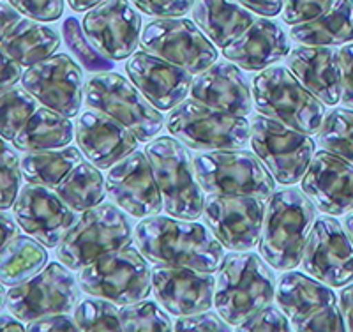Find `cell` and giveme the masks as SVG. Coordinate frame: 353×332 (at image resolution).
<instances>
[{"label": "cell", "instance_id": "6da1fadb", "mask_svg": "<svg viewBox=\"0 0 353 332\" xmlns=\"http://www.w3.org/2000/svg\"><path fill=\"white\" fill-rule=\"evenodd\" d=\"M134 242L154 265L217 273L225 258V246L207 224L194 219L159 214L143 217L134 226Z\"/></svg>", "mask_w": 353, "mask_h": 332}, {"label": "cell", "instance_id": "7a4b0ae2", "mask_svg": "<svg viewBox=\"0 0 353 332\" xmlns=\"http://www.w3.org/2000/svg\"><path fill=\"white\" fill-rule=\"evenodd\" d=\"M316 219V205L302 188L276 189L267 198L258 248L276 271L301 265L309 230Z\"/></svg>", "mask_w": 353, "mask_h": 332}, {"label": "cell", "instance_id": "3957f363", "mask_svg": "<svg viewBox=\"0 0 353 332\" xmlns=\"http://www.w3.org/2000/svg\"><path fill=\"white\" fill-rule=\"evenodd\" d=\"M276 274L263 256L253 251H232L217 268L214 306L232 327L276 299Z\"/></svg>", "mask_w": 353, "mask_h": 332}, {"label": "cell", "instance_id": "277c9868", "mask_svg": "<svg viewBox=\"0 0 353 332\" xmlns=\"http://www.w3.org/2000/svg\"><path fill=\"white\" fill-rule=\"evenodd\" d=\"M134 230L119 205L101 202L77 217L57 246V258L71 271H80L99 256L128 246Z\"/></svg>", "mask_w": 353, "mask_h": 332}, {"label": "cell", "instance_id": "5b68a950", "mask_svg": "<svg viewBox=\"0 0 353 332\" xmlns=\"http://www.w3.org/2000/svg\"><path fill=\"white\" fill-rule=\"evenodd\" d=\"M145 154L163 196V211L181 219L203 216V188L196 179L188 147L175 137H161L147 144Z\"/></svg>", "mask_w": 353, "mask_h": 332}, {"label": "cell", "instance_id": "8992f818", "mask_svg": "<svg viewBox=\"0 0 353 332\" xmlns=\"http://www.w3.org/2000/svg\"><path fill=\"white\" fill-rule=\"evenodd\" d=\"M254 108L297 131L314 135L325 119V104L311 94L285 66L261 69L251 81Z\"/></svg>", "mask_w": 353, "mask_h": 332}, {"label": "cell", "instance_id": "52a82bcc", "mask_svg": "<svg viewBox=\"0 0 353 332\" xmlns=\"http://www.w3.org/2000/svg\"><path fill=\"white\" fill-rule=\"evenodd\" d=\"M78 283L88 295L103 297L117 306H128L149 297L152 292V273L143 253L129 242L81 267Z\"/></svg>", "mask_w": 353, "mask_h": 332}, {"label": "cell", "instance_id": "ba28073f", "mask_svg": "<svg viewBox=\"0 0 353 332\" xmlns=\"http://www.w3.org/2000/svg\"><path fill=\"white\" fill-rule=\"evenodd\" d=\"M165 126L172 137L193 150L244 148L251 137L248 117L221 112L193 97L170 110Z\"/></svg>", "mask_w": 353, "mask_h": 332}, {"label": "cell", "instance_id": "9c48e42d", "mask_svg": "<svg viewBox=\"0 0 353 332\" xmlns=\"http://www.w3.org/2000/svg\"><path fill=\"white\" fill-rule=\"evenodd\" d=\"M83 103L131 129L140 141L159 135L166 119L131 80L119 72H96L85 81Z\"/></svg>", "mask_w": 353, "mask_h": 332}, {"label": "cell", "instance_id": "30bf717a", "mask_svg": "<svg viewBox=\"0 0 353 332\" xmlns=\"http://www.w3.org/2000/svg\"><path fill=\"white\" fill-rule=\"evenodd\" d=\"M196 179L210 195H245L267 200L276 179L256 154L245 150H205L193 157Z\"/></svg>", "mask_w": 353, "mask_h": 332}, {"label": "cell", "instance_id": "8fae6325", "mask_svg": "<svg viewBox=\"0 0 353 332\" xmlns=\"http://www.w3.org/2000/svg\"><path fill=\"white\" fill-rule=\"evenodd\" d=\"M249 124L251 148L276 182L283 186L297 184L314 156V141L309 135L261 113H254Z\"/></svg>", "mask_w": 353, "mask_h": 332}, {"label": "cell", "instance_id": "7c38bea8", "mask_svg": "<svg viewBox=\"0 0 353 332\" xmlns=\"http://www.w3.org/2000/svg\"><path fill=\"white\" fill-rule=\"evenodd\" d=\"M276 302L292 331H346L332 286L309 274L290 271L279 276Z\"/></svg>", "mask_w": 353, "mask_h": 332}, {"label": "cell", "instance_id": "4fadbf2b", "mask_svg": "<svg viewBox=\"0 0 353 332\" xmlns=\"http://www.w3.org/2000/svg\"><path fill=\"white\" fill-rule=\"evenodd\" d=\"M80 283L62 262H48L43 271L25 283L9 286L6 308L21 322L41 316L71 313L80 300Z\"/></svg>", "mask_w": 353, "mask_h": 332}, {"label": "cell", "instance_id": "5bb4252c", "mask_svg": "<svg viewBox=\"0 0 353 332\" xmlns=\"http://www.w3.org/2000/svg\"><path fill=\"white\" fill-rule=\"evenodd\" d=\"M140 46L147 53L188 69L191 75L205 71L219 57L217 46L194 21L181 17L152 20L141 30Z\"/></svg>", "mask_w": 353, "mask_h": 332}, {"label": "cell", "instance_id": "9a60e30c", "mask_svg": "<svg viewBox=\"0 0 353 332\" xmlns=\"http://www.w3.org/2000/svg\"><path fill=\"white\" fill-rule=\"evenodd\" d=\"M301 265L332 289L353 283V242L334 216H318L309 230Z\"/></svg>", "mask_w": 353, "mask_h": 332}, {"label": "cell", "instance_id": "2e32d148", "mask_svg": "<svg viewBox=\"0 0 353 332\" xmlns=\"http://www.w3.org/2000/svg\"><path fill=\"white\" fill-rule=\"evenodd\" d=\"M263 214L265 200L258 196L209 193L205 198V224L232 251H248L258 246Z\"/></svg>", "mask_w": 353, "mask_h": 332}, {"label": "cell", "instance_id": "e0dca14e", "mask_svg": "<svg viewBox=\"0 0 353 332\" xmlns=\"http://www.w3.org/2000/svg\"><path fill=\"white\" fill-rule=\"evenodd\" d=\"M20 81L43 106L69 119L80 112L85 92L83 71L68 53H55L30 66L23 71Z\"/></svg>", "mask_w": 353, "mask_h": 332}, {"label": "cell", "instance_id": "ac0fdd59", "mask_svg": "<svg viewBox=\"0 0 353 332\" xmlns=\"http://www.w3.org/2000/svg\"><path fill=\"white\" fill-rule=\"evenodd\" d=\"M12 214L18 226L46 248H57L78 217L77 211L62 200L55 188L32 182L21 186L12 204Z\"/></svg>", "mask_w": 353, "mask_h": 332}, {"label": "cell", "instance_id": "d6986e66", "mask_svg": "<svg viewBox=\"0 0 353 332\" xmlns=\"http://www.w3.org/2000/svg\"><path fill=\"white\" fill-rule=\"evenodd\" d=\"M141 17L129 0H105L88 9L81 27L88 41L112 60L129 59L141 37Z\"/></svg>", "mask_w": 353, "mask_h": 332}, {"label": "cell", "instance_id": "ffe728a7", "mask_svg": "<svg viewBox=\"0 0 353 332\" xmlns=\"http://www.w3.org/2000/svg\"><path fill=\"white\" fill-rule=\"evenodd\" d=\"M106 195L132 217L156 216L163 211V196L154 179L147 154L134 150L106 173Z\"/></svg>", "mask_w": 353, "mask_h": 332}, {"label": "cell", "instance_id": "44dd1931", "mask_svg": "<svg viewBox=\"0 0 353 332\" xmlns=\"http://www.w3.org/2000/svg\"><path fill=\"white\" fill-rule=\"evenodd\" d=\"M150 273L154 297L172 315H194L214 306L216 276L212 273L170 265H154Z\"/></svg>", "mask_w": 353, "mask_h": 332}, {"label": "cell", "instance_id": "7402d4cb", "mask_svg": "<svg viewBox=\"0 0 353 332\" xmlns=\"http://www.w3.org/2000/svg\"><path fill=\"white\" fill-rule=\"evenodd\" d=\"M301 188L318 211L329 216H343L353 208V163L318 150L309 163Z\"/></svg>", "mask_w": 353, "mask_h": 332}, {"label": "cell", "instance_id": "603a6c76", "mask_svg": "<svg viewBox=\"0 0 353 332\" xmlns=\"http://www.w3.org/2000/svg\"><path fill=\"white\" fill-rule=\"evenodd\" d=\"M125 72L129 80L140 88V92L161 112H170L181 104L193 84V75L188 69L145 50L129 57Z\"/></svg>", "mask_w": 353, "mask_h": 332}, {"label": "cell", "instance_id": "cb8c5ba5", "mask_svg": "<svg viewBox=\"0 0 353 332\" xmlns=\"http://www.w3.org/2000/svg\"><path fill=\"white\" fill-rule=\"evenodd\" d=\"M74 138L83 156L99 170L112 168L113 164L134 153L140 144L137 135L122 122L94 108L80 115Z\"/></svg>", "mask_w": 353, "mask_h": 332}, {"label": "cell", "instance_id": "d4e9b609", "mask_svg": "<svg viewBox=\"0 0 353 332\" xmlns=\"http://www.w3.org/2000/svg\"><path fill=\"white\" fill-rule=\"evenodd\" d=\"M189 94L193 99L232 115L248 117L253 112V87L244 71L230 60H216L194 75Z\"/></svg>", "mask_w": 353, "mask_h": 332}, {"label": "cell", "instance_id": "484cf974", "mask_svg": "<svg viewBox=\"0 0 353 332\" xmlns=\"http://www.w3.org/2000/svg\"><path fill=\"white\" fill-rule=\"evenodd\" d=\"M223 57L245 71H261L286 59L290 37L285 28L269 18H254L244 34L223 46Z\"/></svg>", "mask_w": 353, "mask_h": 332}, {"label": "cell", "instance_id": "4316f807", "mask_svg": "<svg viewBox=\"0 0 353 332\" xmlns=\"http://www.w3.org/2000/svg\"><path fill=\"white\" fill-rule=\"evenodd\" d=\"M286 66L323 104L336 106L341 101V69L332 46L299 44L290 50Z\"/></svg>", "mask_w": 353, "mask_h": 332}, {"label": "cell", "instance_id": "83f0119b", "mask_svg": "<svg viewBox=\"0 0 353 332\" xmlns=\"http://www.w3.org/2000/svg\"><path fill=\"white\" fill-rule=\"evenodd\" d=\"M193 21L216 46L223 48L254 21L253 11H249L239 0H194Z\"/></svg>", "mask_w": 353, "mask_h": 332}, {"label": "cell", "instance_id": "f1b7e54d", "mask_svg": "<svg viewBox=\"0 0 353 332\" xmlns=\"http://www.w3.org/2000/svg\"><path fill=\"white\" fill-rule=\"evenodd\" d=\"M0 48L21 68H30L55 55L61 48V36L50 25L32 18H21L0 41Z\"/></svg>", "mask_w": 353, "mask_h": 332}, {"label": "cell", "instance_id": "f546056e", "mask_svg": "<svg viewBox=\"0 0 353 332\" xmlns=\"http://www.w3.org/2000/svg\"><path fill=\"white\" fill-rule=\"evenodd\" d=\"M290 37L309 46H343L353 41V0H336L316 20L292 25Z\"/></svg>", "mask_w": 353, "mask_h": 332}, {"label": "cell", "instance_id": "4dcf8cb0", "mask_svg": "<svg viewBox=\"0 0 353 332\" xmlns=\"http://www.w3.org/2000/svg\"><path fill=\"white\" fill-rule=\"evenodd\" d=\"M74 138L71 119L48 106H39L12 140L17 150H50L62 148Z\"/></svg>", "mask_w": 353, "mask_h": 332}, {"label": "cell", "instance_id": "1f68e13d", "mask_svg": "<svg viewBox=\"0 0 353 332\" xmlns=\"http://www.w3.org/2000/svg\"><path fill=\"white\" fill-rule=\"evenodd\" d=\"M46 246L30 235H14L0 248V283L17 286L25 283L48 264Z\"/></svg>", "mask_w": 353, "mask_h": 332}, {"label": "cell", "instance_id": "d6a6232c", "mask_svg": "<svg viewBox=\"0 0 353 332\" xmlns=\"http://www.w3.org/2000/svg\"><path fill=\"white\" fill-rule=\"evenodd\" d=\"M80 147L65 145L50 150H28L20 157L21 175L27 182L57 188L74 166L83 161Z\"/></svg>", "mask_w": 353, "mask_h": 332}, {"label": "cell", "instance_id": "836d02e7", "mask_svg": "<svg viewBox=\"0 0 353 332\" xmlns=\"http://www.w3.org/2000/svg\"><path fill=\"white\" fill-rule=\"evenodd\" d=\"M55 191L72 211L83 213L87 208L105 202L106 182L96 164L90 161H81L57 186Z\"/></svg>", "mask_w": 353, "mask_h": 332}, {"label": "cell", "instance_id": "e575fe53", "mask_svg": "<svg viewBox=\"0 0 353 332\" xmlns=\"http://www.w3.org/2000/svg\"><path fill=\"white\" fill-rule=\"evenodd\" d=\"M39 108V101L23 87L6 88L0 92V137L12 141L34 112Z\"/></svg>", "mask_w": 353, "mask_h": 332}, {"label": "cell", "instance_id": "d590c367", "mask_svg": "<svg viewBox=\"0 0 353 332\" xmlns=\"http://www.w3.org/2000/svg\"><path fill=\"white\" fill-rule=\"evenodd\" d=\"M321 148L353 163V110L334 108L318 131Z\"/></svg>", "mask_w": 353, "mask_h": 332}, {"label": "cell", "instance_id": "8d00e7d4", "mask_svg": "<svg viewBox=\"0 0 353 332\" xmlns=\"http://www.w3.org/2000/svg\"><path fill=\"white\" fill-rule=\"evenodd\" d=\"M72 316L80 331H121V309L103 297L80 299L72 309Z\"/></svg>", "mask_w": 353, "mask_h": 332}, {"label": "cell", "instance_id": "74e56055", "mask_svg": "<svg viewBox=\"0 0 353 332\" xmlns=\"http://www.w3.org/2000/svg\"><path fill=\"white\" fill-rule=\"evenodd\" d=\"M62 36H64V43L72 52V55L77 57L78 62L83 66L87 71L90 72H106L112 71L115 68L113 60L108 59L106 55L99 52L90 41H88L87 34H85L83 27L78 21V18L68 17L62 23Z\"/></svg>", "mask_w": 353, "mask_h": 332}, {"label": "cell", "instance_id": "f35d334b", "mask_svg": "<svg viewBox=\"0 0 353 332\" xmlns=\"http://www.w3.org/2000/svg\"><path fill=\"white\" fill-rule=\"evenodd\" d=\"M121 331L125 332H170L173 331L168 313L154 300H138L121 309Z\"/></svg>", "mask_w": 353, "mask_h": 332}, {"label": "cell", "instance_id": "ab89813d", "mask_svg": "<svg viewBox=\"0 0 353 332\" xmlns=\"http://www.w3.org/2000/svg\"><path fill=\"white\" fill-rule=\"evenodd\" d=\"M20 156L0 137V211H9L21 189Z\"/></svg>", "mask_w": 353, "mask_h": 332}, {"label": "cell", "instance_id": "60d3db41", "mask_svg": "<svg viewBox=\"0 0 353 332\" xmlns=\"http://www.w3.org/2000/svg\"><path fill=\"white\" fill-rule=\"evenodd\" d=\"M336 0H285L281 18L288 25L307 23L325 14Z\"/></svg>", "mask_w": 353, "mask_h": 332}, {"label": "cell", "instance_id": "b9f144b4", "mask_svg": "<svg viewBox=\"0 0 353 332\" xmlns=\"http://www.w3.org/2000/svg\"><path fill=\"white\" fill-rule=\"evenodd\" d=\"M237 331H249V332H261V331H292L288 316L279 309V306H265L258 309L256 313L249 316L248 320L237 325Z\"/></svg>", "mask_w": 353, "mask_h": 332}, {"label": "cell", "instance_id": "7bdbcfd3", "mask_svg": "<svg viewBox=\"0 0 353 332\" xmlns=\"http://www.w3.org/2000/svg\"><path fill=\"white\" fill-rule=\"evenodd\" d=\"M232 325L219 315L210 309L194 315H184L173 324V331L176 332H219L232 331Z\"/></svg>", "mask_w": 353, "mask_h": 332}, {"label": "cell", "instance_id": "ee69618b", "mask_svg": "<svg viewBox=\"0 0 353 332\" xmlns=\"http://www.w3.org/2000/svg\"><path fill=\"white\" fill-rule=\"evenodd\" d=\"M27 18L37 21H55L64 12V0H8Z\"/></svg>", "mask_w": 353, "mask_h": 332}, {"label": "cell", "instance_id": "f6af8a7d", "mask_svg": "<svg viewBox=\"0 0 353 332\" xmlns=\"http://www.w3.org/2000/svg\"><path fill=\"white\" fill-rule=\"evenodd\" d=\"M131 2L141 12L157 18L184 17L194 4V0H131Z\"/></svg>", "mask_w": 353, "mask_h": 332}, {"label": "cell", "instance_id": "bcb514c9", "mask_svg": "<svg viewBox=\"0 0 353 332\" xmlns=\"http://www.w3.org/2000/svg\"><path fill=\"white\" fill-rule=\"evenodd\" d=\"M339 69H341V103L353 110V41L337 50Z\"/></svg>", "mask_w": 353, "mask_h": 332}, {"label": "cell", "instance_id": "7dc6e473", "mask_svg": "<svg viewBox=\"0 0 353 332\" xmlns=\"http://www.w3.org/2000/svg\"><path fill=\"white\" fill-rule=\"evenodd\" d=\"M27 331L30 332H64V331H80L74 322V316H69V313H59V315L41 316L37 320L28 322Z\"/></svg>", "mask_w": 353, "mask_h": 332}, {"label": "cell", "instance_id": "c3c4849f", "mask_svg": "<svg viewBox=\"0 0 353 332\" xmlns=\"http://www.w3.org/2000/svg\"><path fill=\"white\" fill-rule=\"evenodd\" d=\"M21 66L17 64L4 50L0 48V92L17 85L21 80Z\"/></svg>", "mask_w": 353, "mask_h": 332}, {"label": "cell", "instance_id": "681fc988", "mask_svg": "<svg viewBox=\"0 0 353 332\" xmlns=\"http://www.w3.org/2000/svg\"><path fill=\"white\" fill-rule=\"evenodd\" d=\"M239 2L245 6L249 11L267 18L279 14L283 11V4H285V0H239Z\"/></svg>", "mask_w": 353, "mask_h": 332}, {"label": "cell", "instance_id": "f907efd6", "mask_svg": "<svg viewBox=\"0 0 353 332\" xmlns=\"http://www.w3.org/2000/svg\"><path fill=\"white\" fill-rule=\"evenodd\" d=\"M21 17L23 14L18 9H14L11 4L0 0V41L4 39L6 34L21 20Z\"/></svg>", "mask_w": 353, "mask_h": 332}, {"label": "cell", "instance_id": "816d5d0a", "mask_svg": "<svg viewBox=\"0 0 353 332\" xmlns=\"http://www.w3.org/2000/svg\"><path fill=\"white\" fill-rule=\"evenodd\" d=\"M339 309H341L346 331H353V284L352 283L343 286L341 293H339Z\"/></svg>", "mask_w": 353, "mask_h": 332}, {"label": "cell", "instance_id": "f5cc1de1", "mask_svg": "<svg viewBox=\"0 0 353 332\" xmlns=\"http://www.w3.org/2000/svg\"><path fill=\"white\" fill-rule=\"evenodd\" d=\"M14 235H18L17 219L9 216L8 211H0V248H4Z\"/></svg>", "mask_w": 353, "mask_h": 332}, {"label": "cell", "instance_id": "db71d44e", "mask_svg": "<svg viewBox=\"0 0 353 332\" xmlns=\"http://www.w3.org/2000/svg\"><path fill=\"white\" fill-rule=\"evenodd\" d=\"M25 322L12 315V313H0V332H20L25 331Z\"/></svg>", "mask_w": 353, "mask_h": 332}, {"label": "cell", "instance_id": "11a10c76", "mask_svg": "<svg viewBox=\"0 0 353 332\" xmlns=\"http://www.w3.org/2000/svg\"><path fill=\"white\" fill-rule=\"evenodd\" d=\"M101 2H105V0H68L69 8L77 12L88 11V9H92V8H96V6H99Z\"/></svg>", "mask_w": 353, "mask_h": 332}, {"label": "cell", "instance_id": "9f6ffc18", "mask_svg": "<svg viewBox=\"0 0 353 332\" xmlns=\"http://www.w3.org/2000/svg\"><path fill=\"white\" fill-rule=\"evenodd\" d=\"M345 230H346V233H348V237L352 239V242H353V208L350 211V213H346Z\"/></svg>", "mask_w": 353, "mask_h": 332}, {"label": "cell", "instance_id": "6f0895ef", "mask_svg": "<svg viewBox=\"0 0 353 332\" xmlns=\"http://www.w3.org/2000/svg\"><path fill=\"white\" fill-rule=\"evenodd\" d=\"M6 293H8V292H6L4 284L0 283V309H2L6 306Z\"/></svg>", "mask_w": 353, "mask_h": 332}]
</instances>
